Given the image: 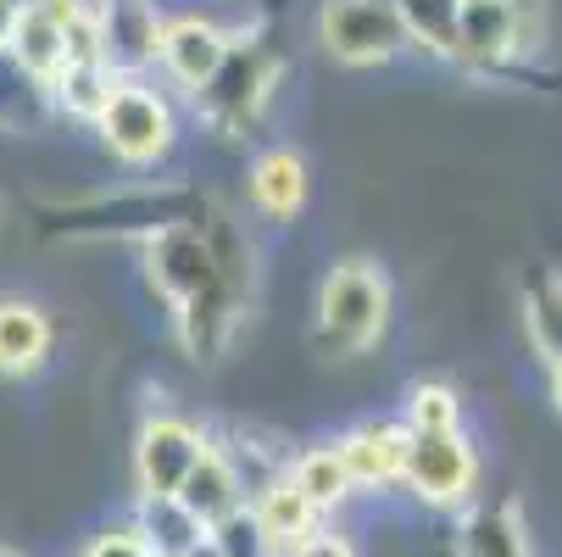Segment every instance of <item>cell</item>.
<instances>
[{"label": "cell", "mask_w": 562, "mask_h": 557, "mask_svg": "<svg viewBox=\"0 0 562 557\" xmlns=\"http://www.w3.org/2000/svg\"><path fill=\"white\" fill-rule=\"evenodd\" d=\"M390 324V285L373 263H340L317 290V341L335 352H368Z\"/></svg>", "instance_id": "1"}, {"label": "cell", "mask_w": 562, "mask_h": 557, "mask_svg": "<svg viewBox=\"0 0 562 557\" xmlns=\"http://www.w3.org/2000/svg\"><path fill=\"white\" fill-rule=\"evenodd\" d=\"M535 0H451V51L473 67L513 62L535 45Z\"/></svg>", "instance_id": "2"}, {"label": "cell", "mask_w": 562, "mask_h": 557, "mask_svg": "<svg viewBox=\"0 0 562 557\" xmlns=\"http://www.w3.org/2000/svg\"><path fill=\"white\" fill-rule=\"evenodd\" d=\"M317 40L346 67H373V62H390L413 34L395 0H329L317 12Z\"/></svg>", "instance_id": "3"}, {"label": "cell", "mask_w": 562, "mask_h": 557, "mask_svg": "<svg viewBox=\"0 0 562 557\" xmlns=\"http://www.w3.org/2000/svg\"><path fill=\"white\" fill-rule=\"evenodd\" d=\"M401 486L429 508H468L479 486V457L462 430L451 435H407V463H401Z\"/></svg>", "instance_id": "4"}, {"label": "cell", "mask_w": 562, "mask_h": 557, "mask_svg": "<svg viewBox=\"0 0 562 557\" xmlns=\"http://www.w3.org/2000/svg\"><path fill=\"white\" fill-rule=\"evenodd\" d=\"M206 446H212V441H206L190 419H179V413L145 419L139 435H134V486H139V502H168V497H179V486L190 480V468L201 463Z\"/></svg>", "instance_id": "5"}, {"label": "cell", "mask_w": 562, "mask_h": 557, "mask_svg": "<svg viewBox=\"0 0 562 557\" xmlns=\"http://www.w3.org/2000/svg\"><path fill=\"white\" fill-rule=\"evenodd\" d=\"M101 140L112 156H123V163H156V156H168L173 145V107L156 96L150 85H139V78H117V90L106 101V112L95 118Z\"/></svg>", "instance_id": "6"}, {"label": "cell", "mask_w": 562, "mask_h": 557, "mask_svg": "<svg viewBox=\"0 0 562 557\" xmlns=\"http://www.w3.org/2000/svg\"><path fill=\"white\" fill-rule=\"evenodd\" d=\"M150 279L162 285L168 301H179L184 312L223 296V274H217V257L212 246L201 241L195 229H162L150 241Z\"/></svg>", "instance_id": "7"}, {"label": "cell", "mask_w": 562, "mask_h": 557, "mask_svg": "<svg viewBox=\"0 0 562 557\" xmlns=\"http://www.w3.org/2000/svg\"><path fill=\"white\" fill-rule=\"evenodd\" d=\"M95 23H101V56L117 78H139L162 51V18H156L150 0H95Z\"/></svg>", "instance_id": "8"}, {"label": "cell", "mask_w": 562, "mask_h": 557, "mask_svg": "<svg viewBox=\"0 0 562 557\" xmlns=\"http://www.w3.org/2000/svg\"><path fill=\"white\" fill-rule=\"evenodd\" d=\"M173 502H179L201 530H217V524L234 519L239 508H251V491H246V480H239V463H234L223 446H206Z\"/></svg>", "instance_id": "9"}, {"label": "cell", "mask_w": 562, "mask_h": 557, "mask_svg": "<svg viewBox=\"0 0 562 557\" xmlns=\"http://www.w3.org/2000/svg\"><path fill=\"white\" fill-rule=\"evenodd\" d=\"M351 491H384L401 486V463H407V424H357L335 441Z\"/></svg>", "instance_id": "10"}, {"label": "cell", "mask_w": 562, "mask_h": 557, "mask_svg": "<svg viewBox=\"0 0 562 557\" xmlns=\"http://www.w3.org/2000/svg\"><path fill=\"white\" fill-rule=\"evenodd\" d=\"M228 45L234 40L217 23H206V18H173V23H162V51H156V62H162L184 90L201 96L212 85V73L223 67Z\"/></svg>", "instance_id": "11"}, {"label": "cell", "mask_w": 562, "mask_h": 557, "mask_svg": "<svg viewBox=\"0 0 562 557\" xmlns=\"http://www.w3.org/2000/svg\"><path fill=\"white\" fill-rule=\"evenodd\" d=\"M268 85H273V62H268L257 45H228V56H223V67L212 73V85L201 90V101H206L212 118L239 123V118H251V112L262 107Z\"/></svg>", "instance_id": "12"}, {"label": "cell", "mask_w": 562, "mask_h": 557, "mask_svg": "<svg viewBox=\"0 0 562 557\" xmlns=\"http://www.w3.org/2000/svg\"><path fill=\"white\" fill-rule=\"evenodd\" d=\"M251 519L262 524V535L279 546V557L290 552V546H301L312 530H324V513H317L295 486H290V474L279 468L273 480H262L257 491H251Z\"/></svg>", "instance_id": "13"}, {"label": "cell", "mask_w": 562, "mask_h": 557, "mask_svg": "<svg viewBox=\"0 0 562 557\" xmlns=\"http://www.w3.org/2000/svg\"><path fill=\"white\" fill-rule=\"evenodd\" d=\"M457 552L462 557H535L524 508L518 502H479V508H468L462 530H457Z\"/></svg>", "instance_id": "14"}, {"label": "cell", "mask_w": 562, "mask_h": 557, "mask_svg": "<svg viewBox=\"0 0 562 557\" xmlns=\"http://www.w3.org/2000/svg\"><path fill=\"white\" fill-rule=\"evenodd\" d=\"M50 352V324L29 301H0V374H34Z\"/></svg>", "instance_id": "15"}, {"label": "cell", "mask_w": 562, "mask_h": 557, "mask_svg": "<svg viewBox=\"0 0 562 557\" xmlns=\"http://www.w3.org/2000/svg\"><path fill=\"white\" fill-rule=\"evenodd\" d=\"M251 201H257L268 218L301 212V201H306V163H301L295 151H268V156H257V168H251Z\"/></svg>", "instance_id": "16"}, {"label": "cell", "mask_w": 562, "mask_h": 557, "mask_svg": "<svg viewBox=\"0 0 562 557\" xmlns=\"http://www.w3.org/2000/svg\"><path fill=\"white\" fill-rule=\"evenodd\" d=\"M112 90H117V73H112L106 62H67V67L50 78V101H56L61 112H72V118H85V123H95V118L106 112Z\"/></svg>", "instance_id": "17"}, {"label": "cell", "mask_w": 562, "mask_h": 557, "mask_svg": "<svg viewBox=\"0 0 562 557\" xmlns=\"http://www.w3.org/2000/svg\"><path fill=\"white\" fill-rule=\"evenodd\" d=\"M290 486L317 508V513H335L346 497H351V480H346V463H340V452L335 446H312V452H301V457H290Z\"/></svg>", "instance_id": "18"}, {"label": "cell", "mask_w": 562, "mask_h": 557, "mask_svg": "<svg viewBox=\"0 0 562 557\" xmlns=\"http://www.w3.org/2000/svg\"><path fill=\"white\" fill-rule=\"evenodd\" d=\"M7 56H12L29 78H40V85L50 90V78H56L61 62H67V34H61V23H50V18H40V12H23V18H18V34H12V45H7Z\"/></svg>", "instance_id": "19"}, {"label": "cell", "mask_w": 562, "mask_h": 557, "mask_svg": "<svg viewBox=\"0 0 562 557\" xmlns=\"http://www.w3.org/2000/svg\"><path fill=\"white\" fill-rule=\"evenodd\" d=\"M128 524H134V535H139L156 557H184V552L206 535L173 497H168V502H139V513H134Z\"/></svg>", "instance_id": "20"}, {"label": "cell", "mask_w": 562, "mask_h": 557, "mask_svg": "<svg viewBox=\"0 0 562 557\" xmlns=\"http://www.w3.org/2000/svg\"><path fill=\"white\" fill-rule=\"evenodd\" d=\"M462 430V402H457V390L429 379V385H413L407 396V435H451Z\"/></svg>", "instance_id": "21"}, {"label": "cell", "mask_w": 562, "mask_h": 557, "mask_svg": "<svg viewBox=\"0 0 562 557\" xmlns=\"http://www.w3.org/2000/svg\"><path fill=\"white\" fill-rule=\"evenodd\" d=\"M524 324H529V341L546 363H562V279H546L529 307H524Z\"/></svg>", "instance_id": "22"}, {"label": "cell", "mask_w": 562, "mask_h": 557, "mask_svg": "<svg viewBox=\"0 0 562 557\" xmlns=\"http://www.w3.org/2000/svg\"><path fill=\"white\" fill-rule=\"evenodd\" d=\"M78 557H156V552H150V546L134 535V524H112V530L90 535Z\"/></svg>", "instance_id": "23"}, {"label": "cell", "mask_w": 562, "mask_h": 557, "mask_svg": "<svg viewBox=\"0 0 562 557\" xmlns=\"http://www.w3.org/2000/svg\"><path fill=\"white\" fill-rule=\"evenodd\" d=\"M284 557H357V546H351L340 530H329V524H324V530H312L301 546H290Z\"/></svg>", "instance_id": "24"}, {"label": "cell", "mask_w": 562, "mask_h": 557, "mask_svg": "<svg viewBox=\"0 0 562 557\" xmlns=\"http://www.w3.org/2000/svg\"><path fill=\"white\" fill-rule=\"evenodd\" d=\"M18 18H23V0H0V51L12 45V34H18Z\"/></svg>", "instance_id": "25"}, {"label": "cell", "mask_w": 562, "mask_h": 557, "mask_svg": "<svg viewBox=\"0 0 562 557\" xmlns=\"http://www.w3.org/2000/svg\"><path fill=\"white\" fill-rule=\"evenodd\" d=\"M184 557H223V546H217L212 535H201V541H195V546H190Z\"/></svg>", "instance_id": "26"}, {"label": "cell", "mask_w": 562, "mask_h": 557, "mask_svg": "<svg viewBox=\"0 0 562 557\" xmlns=\"http://www.w3.org/2000/svg\"><path fill=\"white\" fill-rule=\"evenodd\" d=\"M551 402H557V413H562V363H551Z\"/></svg>", "instance_id": "27"}, {"label": "cell", "mask_w": 562, "mask_h": 557, "mask_svg": "<svg viewBox=\"0 0 562 557\" xmlns=\"http://www.w3.org/2000/svg\"><path fill=\"white\" fill-rule=\"evenodd\" d=\"M0 557H18V552H7V546H0Z\"/></svg>", "instance_id": "28"}]
</instances>
